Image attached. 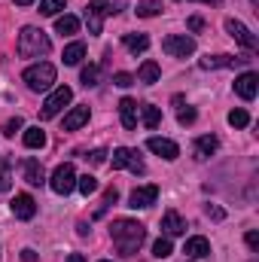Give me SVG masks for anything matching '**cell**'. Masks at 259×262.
I'll use <instances>...</instances> for the list:
<instances>
[{
	"mask_svg": "<svg viewBox=\"0 0 259 262\" xmlns=\"http://www.w3.org/2000/svg\"><path fill=\"white\" fill-rule=\"evenodd\" d=\"M159 201V186H153V183H146V186H137L134 192L128 195V207H153Z\"/></svg>",
	"mask_w": 259,
	"mask_h": 262,
	"instance_id": "obj_9",
	"label": "cell"
},
{
	"mask_svg": "<svg viewBox=\"0 0 259 262\" xmlns=\"http://www.w3.org/2000/svg\"><path fill=\"white\" fill-rule=\"evenodd\" d=\"M110 235H113V244H116V250L122 256H134L140 250L143 238H146V229L140 223H134V220H116L110 226Z\"/></svg>",
	"mask_w": 259,
	"mask_h": 262,
	"instance_id": "obj_1",
	"label": "cell"
},
{
	"mask_svg": "<svg viewBox=\"0 0 259 262\" xmlns=\"http://www.w3.org/2000/svg\"><path fill=\"white\" fill-rule=\"evenodd\" d=\"M217 146H220V140L213 137V134H204V137H198L195 140V146H192V152H195V159H210L213 152H217Z\"/></svg>",
	"mask_w": 259,
	"mask_h": 262,
	"instance_id": "obj_15",
	"label": "cell"
},
{
	"mask_svg": "<svg viewBox=\"0 0 259 262\" xmlns=\"http://www.w3.org/2000/svg\"><path fill=\"white\" fill-rule=\"evenodd\" d=\"M104 0H89L85 6V21H89V31L92 34H101L104 31Z\"/></svg>",
	"mask_w": 259,
	"mask_h": 262,
	"instance_id": "obj_11",
	"label": "cell"
},
{
	"mask_svg": "<svg viewBox=\"0 0 259 262\" xmlns=\"http://www.w3.org/2000/svg\"><path fill=\"white\" fill-rule=\"evenodd\" d=\"M122 3L125 0H104V12L107 15H116V12H122Z\"/></svg>",
	"mask_w": 259,
	"mask_h": 262,
	"instance_id": "obj_36",
	"label": "cell"
},
{
	"mask_svg": "<svg viewBox=\"0 0 259 262\" xmlns=\"http://www.w3.org/2000/svg\"><path fill=\"white\" fill-rule=\"evenodd\" d=\"M226 31H229V37H235L244 49H250V52L256 49V37H253V34H250V28H247V25H241L238 18H226Z\"/></svg>",
	"mask_w": 259,
	"mask_h": 262,
	"instance_id": "obj_8",
	"label": "cell"
},
{
	"mask_svg": "<svg viewBox=\"0 0 259 262\" xmlns=\"http://www.w3.org/2000/svg\"><path fill=\"white\" fill-rule=\"evenodd\" d=\"M64 9V0H40V15H58Z\"/></svg>",
	"mask_w": 259,
	"mask_h": 262,
	"instance_id": "obj_31",
	"label": "cell"
},
{
	"mask_svg": "<svg viewBox=\"0 0 259 262\" xmlns=\"http://www.w3.org/2000/svg\"><path fill=\"white\" fill-rule=\"evenodd\" d=\"M116 198H119V192H116V189H107V192H104V207L98 210V216H101V213H104L110 204H116Z\"/></svg>",
	"mask_w": 259,
	"mask_h": 262,
	"instance_id": "obj_37",
	"label": "cell"
},
{
	"mask_svg": "<svg viewBox=\"0 0 259 262\" xmlns=\"http://www.w3.org/2000/svg\"><path fill=\"white\" fill-rule=\"evenodd\" d=\"M18 55L21 58H40V55H46L49 49H52V43H49V37H46V31H40V28H21V34H18Z\"/></svg>",
	"mask_w": 259,
	"mask_h": 262,
	"instance_id": "obj_2",
	"label": "cell"
},
{
	"mask_svg": "<svg viewBox=\"0 0 259 262\" xmlns=\"http://www.w3.org/2000/svg\"><path fill=\"white\" fill-rule=\"evenodd\" d=\"M21 128H25V122L15 116V119H9V122L3 125V134H6V137H15V131H21Z\"/></svg>",
	"mask_w": 259,
	"mask_h": 262,
	"instance_id": "obj_34",
	"label": "cell"
},
{
	"mask_svg": "<svg viewBox=\"0 0 259 262\" xmlns=\"http://www.w3.org/2000/svg\"><path fill=\"white\" fill-rule=\"evenodd\" d=\"M61 58H64V64H79V61L85 58V46H82V43H70Z\"/></svg>",
	"mask_w": 259,
	"mask_h": 262,
	"instance_id": "obj_27",
	"label": "cell"
},
{
	"mask_svg": "<svg viewBox=\"0 0 259 262\" xmlns=\"http://www.w3.org/2000/svg\"><path fill=\"white\" fill-rule=\"evenodd\" d=\"M256 89H259V76L253 70H247V73H241V76L235 79V92H238L244 101H253V98H256Z\"/></svg>",
	"mask_w": 259,
	"mask_h": 262,
	"instance_id": "obj_12",
	"label": "cell"
},
{
	"mask_svg": "<svg viewBox=\"0 0 259 262\" xmlns=\"http://www.w3.org/2000/svg\"><path fill=\"white\" fill-rule=\"evenodd\" d=\"M207 216H213V220H223V210H220V207H210V204H207Z\"/></svg>",
	"mask_w": 259,
	"mask_h": 262,
	"instance_id": "obj_43",
	"label": "cell"
},
{
	"mask_svg": "<svg viewBox=\"0 0 259 262\" xmlns=\"http://www.w3.org/2000/svg\"><path fill=\"white\" fill-rule=\"evenodd\" d=\"M113 82H116V85H122V89H128V85H134V76H131V73H116V76H113Z\"/></svg>",
	"mask_w": 259,
	"mask_h": 262,
	"instance_id": "obj_39",
	"label": "cell"
},
{
	"mask_svg": "<svg viewBox=\"0 0 259 262\" xmlns=\"http://www.w3.org/2000/svg\"><path fill=\"white\" fill-rule=\"evenodd\" d=\"M85 159H89L92 165H104V162H107V149H95V152H89Z\"/></svg>",
	"mask_w": 259,
	"mask_h": 262,
	"instance_id": "obj_38",
	"label": "cell"
},
{
	"mask_svg": "<svg viewBox=\"0 0 259 262\" xmlns=\"http://www.w3.org/2000/svg\"><path fill=\"white\" fill-rule=\"evenodd\" d=\"M159 76H162V70H159V64H156V61H143V64H140V70H137V79H140V82H146V85L159 82Z\"/></svg>",
	"mask_w": 259,
	"mask_h": 262,
	"instance_id": "obj_24",
	"label": "cell"
},
{
	"mask_svg": "<svg viewBox=\"0 0 259 262\" xmlns=\"http://www.w3.org/2000/svg\"><path fill=\"white\" fill-rule=\"evenodd\" d=\"M110 165H113L116 171H119V168H128L131 174H143V159H140V152H137V149H128V146L113 149Z\"/></svg>",
	"mask_w": 259,
	"mask_h": 262,
	"instance_id": "obj_6",
	"label": "cell"
},
{
	"mask_svg": "<svg viewBox=\"0 0 259 262\" xmlns=\"http://www.w3.org/2000/svg\"><path fill=\"white\" fill-rule=\"evenodd\" d=\"M201 28H204V21H201L198 15H192V18H189V31H201Z\"/></svg>",
	"mask_w": 259,
	"mask_h": 262,
	"instance_id": "obj_41",
	"label": "cell"
},
{
	"mask_svg": "<svg viewBox=\"0 0 259 262\" xmlns=\"http://www.w3.org/2000/svg\"><path fill=\"white\" fill-rule=\"evenodd\" d=\"M177 122H180V125H192V122H195V110H192V107L180 110V113H177Z\"/></svg>",
	"mask_w": 259,
	"mask_h": 262,
	"instance_id": "obj_35",
	"label": "cell"
},
{
	"mask_svg": "<svg viewBox=\"0 0 259 262\" xmlns=\"http://www.w3.org/2000/svg\"><path fill=\"white\" fill-rule=\"evenodd\" d=\"M183 253H186L189 259H201V256H207V253H210V241H207V238H201V235H195V238L186 241Z\"/></svg>",
	"mask_w": 259,
	"mask_h": 262,
	"instance_id": "obj_16",
	"label": "cell"
},
{
	"mask_svg": "<svg viewBox=\"0 0 259 262\" xmlns=\"http://www.w3.org/2000/svg\"><path fill=\"white\" fill-rule=\"evenodd\" d=\"M140 119H143L146 128H156V125L162 122V110L153 107V104H143V107H140Z\"/></svg>",
	"mask_w": 259,
	"mask_h": 262,
	"instance_id": "obj_25",
	"label": "cell"
},
{
	"mask_svg": "<svg viewBox=\"0 0 259 262\" xmlns=\"http://www.w3.org/2000/svg\"><path fill=\"white\" fill-rule=\"evenodd\" d=\"M119 116H122V125H125V128H134V125H137V101L122 98V101H119Z\"/></svg>",
	"mask_w": 259,
	"mask_h": 262,
	"instance_id": "obj_19",
	"label": "cell"
},
{
	"mask_svg": "<svg viewBox=\"0 0 259 262\" xmlns=\"http://www.w3.org/2000/svg\"><path fill=\"white\" fill-rule=\"evenodd\" d=\"M12 3H18V6H31L34 0H12Z\"/></svg>",
	"mask_w": 259,
	"mask_h": 262,
	"instance_id": "obj_46",
	"label": "cell"
},
{
	"mask_svg": "<svg viewBox=\"0 0 259 262\" xmlns=\"http://www.w3.org/2000/svg\"><path fill=\"white\" fill-rule=\"evenodd\" d=\"M70 101H73V92H70L67 85H58V89H55V92H52V95L46 98V104H43L40 116H43V119H55V116H58V113L64 110Z\"/></svg>",
	"mask_w": 259,
	"mask_h": 262,
	"instance_id": "obj_5",
	"label": "cell"
},
{
	"mask_svg": "<svg viewBox=\"0 0 259 262\" xmlns=\"http://www.w3.org/2000/svg\"><path fill=\"white\" fill-rule=\"evenodd\" d=\"M49 186H52V192H58V195H70V192L76 189V171H73V165H70V162L58 165V168L52 171Z\"/></svg>",
	"mask_w": 259,
	"mask_h": 262,
	"instance_id": "obj_4",
	"label": "cell"
},
{
	"mask_svg": "<svg viewBox=\"0 0 259 262\" xmlns=\"http://www.w3.org/2000/svg\"><path fill=\"white\" fill-rule=\"evenodd\" d=\"M55 31H58L61 37H73V34L79 31V18H76V15H58V18H55Z\"/></svg>",
	"mask_w": 259,
	"mask_h": 262,
	"instance_id": "obj_23",
	"label": "cell"
},
{
	"mask_svg": "<svg viewBox=\"0 0 259 262\" xmlns=\"http://www.w3.org/2000/svg\"><path fill=\"white\" fill-rule=\"evenodd\" d=\"M162 232H165V238H177V235H183V232H186L183 216H180L177 210H168V213L162 216Z\"/></svg>",
	"mask_w": 259,
	"mask_h": 262,
	"instance_id": "obj_14",
	"label": "cell"
},
{
	"mask_svg": "<svg viewBox=\"0 0 259 262\" xmlns=\"http://www.w3.org/2000/svg\"><path fill=\"white\" fill-rule=\"evenodd\" d=\"M89 122V107H73L64 116V131H76Z\"/></svg>",
	"mask_w": 259,
	"mask_h": 262,
	"instance_id": "obj_18",
	"label": "cell"
},
{
	"mask_svg": "<svg viewBox=\"0 0 259 262\" xmlns=\"http://www.w3.org/2000/svg\"><path fill=\"white\" fill-rule=\"evenodd\" d=\"M25 180H28L31 186H43V183H46L43 165H40L37 159H28V162H25Z\"/></svg>",
	"mask_w": 259,
	"mask_h": 262,
	"instance_id": "obj_17",
	"label": "cell"
},
{
	"mask_svg": "<svg viewBox=\"0 0 259 262\" xmlns=\"http://www.w3.org/2000/svg\"><path fill=\"white\" fill-rule=\"evenodd\" d=\"M244 241H247V247H250V250H259V232H247V238H244Z\"/></svg>",
	"mask_w": 259,
	"mask_h": 262,
	"instance_id": "obj_40",
	"label": "cell"
},
{
	"mask_svg": "<svg viewBox=\"0 0 259 262\" xmlns=\"http://www.w3.org/2000/svg\"><path fill=\"white\" fill-rule=\"evenodd\" d=\"M21 140H25L28 149H43V146H46V131L43 128H25Z\"/></svg>",
	"mask_w": 259,
	"mask_h": 262,
	"instance_id": "obj_22",
	"label": "cell"
},
{
	"mask_svg": "<svg viewBox=\"0 0 259 262\" xmlns=\"http://www.w3.org/2000/svg\"><path fill=\"white\" fill-rule=\"evenodd\" d=\"M67 262H85V256H79V253H70V256H67Z\"/></svg>",
	"mask_w": 259,
	"mask_h": 262,
	"instance_id": "obj_44",
	"label": "cell"
},
{
	"mask_svg": "<svg viewBox=\"0 0 259 262\" xmlns=\"http://www.w3.org/2000/svg\"><path fill=\"white\" fill-rule=\"evenodd\" d=\"M244 61H250V58H232V55H207V58H201V67L204 70H213V67H235V64H244Z\"/></svg>",
	"mask_w": 259,
	"mask_h": 262,
	"instance_id": "obj_20",
	"label": "cell"
},
{
	"mask_svg": "<svg viewBox=\"0 0 259 262\" xmlns=\"http://www.w3.org/2000/svg\"><path fill=\"white\" fill-rule=\"evenodd\" d=\"M229 125L232 128H247L250 125V113L247 110H232L229 113Z\"/></svg>",
	"mask_w": 259,
	"mask_h": 262,
	"instance_id": "obj_29",
	"label": "cell"
},
{
	"mask_svg": "<svg viewBox=\"0 0 259 262\" xmlns=\"http://www.w3.org/2000/svg\"><path fill=\"white\" fill-rule=\"evenodd\" d=\"M250 3H253V6H259V0H250Z\"/></svg>",
	"mask_w": 259,
	"mask_h": 262,
	"instance_id": "obj_47",
	"label": "cell"
},
{
	"mask_svg": "<svg viewBox=\"0 0 259 262\" xmlns=\"http://www.w3.org/2000/svg\"><path fill=\"white\" fill-rule=\"evenodd\" d=\"M162 12V3L159 0H140L137 3V15L140 18H153V15H159Z\"/></svg>",
	"mask_w": 259,
	"mask_h": 262,
	"instance_id": "obj_28",
	"label": "cell"
},
{
	"mask_svg": "<svg viewBox=\"0 0 259 262\" xmlns=\"http://www.w3.org/2000/svg\"><path fill=\"white\" fill-rule=\"evenodd\" d=\"M76 186H79V192H82V195H92V192H98V180H95L92 174H82V177H76Z\"/></svg>",
	"mask_w": 259,
	"mask_h": 262,
	"instance_id": "obj_30",
	"label": "cell"
},
{
	"mask_svg": "<svg viewBox=\"0 0 259 262\" xmlns=\"http://www.w3.org/2000/svg\"><path fill=\"white\" fill-rule=\"evenodd\" d=\"M162 49H165L171 58H186V55L195 52V40L186 37V34H171V37L162 40Z\"/></svg>",
	"mask_w": 259,
	"mask_h": 262,
	"instance_id": "obj_7",
	"label": "cell"
},
{
	"mask_svg": "<svg viewBox=\"0 0 259 262\" xmlns=\"http://www.w3.org/2000/svg\"><path fill=\"white\" fill-rule=\"evenodd\" d=\"M146 146H149L156 156L168 159V162H174V159L180 156V146H177L174 140H168V137H149V140H146Z\"/></svg>",
	"mask_w": 259,
	"mask_h": 262,
	"instance_id": "obj_10",
	"label": "cell"
},
{
	"mask_svg": "<svg viewBox=\"0 0 259 262\" xmlns=\"http://www.w3.org/2000/svg\"><path fill=\"white\" fill-rule=\"evenodd\" d=\"M12 213H15V220H34L37 201L28 195V192H18V195L12 198Z\"/></svg>",
	"mask_w": 259,
	"mask_h": 262,
	"instance_id": "obj_13",
	"label": "cell"
},
{
	"mask_svg": "<svg viewBox=\"0 0 259 262\" xmlns=\"http://www.w3.org/2000/svg\"><path fill=\"white\" fill-rule=\"evenodd\" d=\"M101 262H110V259H101Z\"/></svg>",
	"mask_w": 259,
	"mask_h": 262,
	"instance_id": "obj_48",
	"label": "cell"
},
{
	"mask_svg": "<svg viewBox=\"0 0 259 262\" xmlns=\"http://www.w3.org/2000/svg\"><path fill=\"white\" fill-rule=\"evenodd\" d=\"M21 79L28 82L31 92H46V89H52V82H55V64H49V61L31 64L21 73Z\"/></svg>",
	"mask_w": 259,
	"mask_h": 262,
	"instance_id": "obj_3",
	"label": "cell"
},
{
	"mask_svg": "<svg viewBox=\"0 0 259 262\" xmlns=\"http://www.w3.org/2000/svg\"><path fill=\"white\" fill-rule=\"evenodd\" d=\"M98 79H101V67H98V64L82 67V73H79V82H82L85 89H95V85H98Z\"/></svg>",
	"mask_w": 259,
	"mask_h": 262,
	"instance_id": "obj_26",
	"label": "cell"
},
{
	"mask_svg": "<svg viewBox=\"0 0 259 262\" xmlns=\"http://www.w3.org/2000/svg\"><path fill=\"white\" fill-rule=\"evenodd\" d=\"M198 3H207V6H220L223 0H198Z\"/></svg>",
	"mask_w": 259,
	"mask_h": 262,
	"instance_id": "obj_45",
	"label": "cell"
},
{
	"mask_svg": "<svg viewBox=\"0 0 259 262\" xmlns=\"http://www.w3.org/2000/svg\"><path fill=\"white\" fill-rule=\"evenodd\" d=\"M122 43H125V49L134 52V55L149 49V37H146V34H125V37H122Z\"/></svg>",
	"mask_w": 259,
	"mask_h": 262,
	"instance_id": "obj_21",
	"label": "cell"
},
{
	"mask_svg": "<svg viewBox=\"0 0 259 262\" xmlns=\"http://www.w3.org/2000/svg\"><path fill=\"white\" fill-rule=\"evenodd\" d=\"M12 180H9V162H0V192H9Z\"/></svg>",
	"mask_w": 259,
	"mask_h": 262,
	"instance_id": "obj_33",
	"label": "cell"
},
{
	"mask_svg": "<svg viewBox=\"0 0 259 262\" xmlns=\"http://www.w3.org/2000/svg\"><path fill=\"white\" fill-rule=\"evenodd\" d=\"M153 256L168 259V256H171V238H159V241L153 244Z\"/></svg>",
	"mask_w": 259,
	"mask_h": 262,
	"instance_id": "obj_32",
	"label": "cell"
},
{
	"mask_svg": "<svg viewBox=\"0 0 259 262\" xmlns=\"http://www.w3.org/2000/svg\"><path fill=\"white\" fill-rule=\"evenodd\" d=\"M21 259H25V262H37V253L28 247V250H21Z\"/></svg>",
	"mask_w": 259,
	"mask_h": 262,
	"instance_id": "obj_42",
	"label": "cell"
}]
</instances>
